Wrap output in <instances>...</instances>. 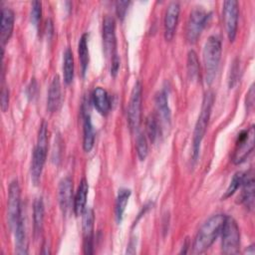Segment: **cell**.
Listing matches in <instances>:
<instances>
[{"label": "cell", "instance_id": "ac0fdd59", "mask_svg": "<svg viewBox=\"0 0 255 255\" xmlns=\"http://www.w3.org/2000/svg\"><path fill=\"white\" fill-rule=\"evenodd\" d=\"M92 101H93V104H94L95 108L97 109V111L104 116H106L112 108L111 98H110L108 92L105 89H103L102 87H97L93 91Z\"/></svg>", "mask_w": 255, "mask_h": 255}, {"label": "cell", "instance_id": "5bb4252c", "mask_svg": "<svg viewBox=\"0 0 255 255\" xmlns=\"http://www.w3.org/2000/svg\"><path fill=\"white\" fill-rule=\"evenodd\" d=\"M242 192L240 195V201L250 210L254 206V176L253 170L250 169L243 173L242 179Z\"/></svg>", "mask_w": 255, "mask_h": 255}, {"label": "cell", "instance_id": "603a6c76", "mask_svg": "<svg viewBox=\"0 0 255 255\" xmlns=\"http://www.w3.org/2000/svg\"><path fill=\"white\" fill-rule=\"evenodd\" d=\"M130 189L128 188H121L119 190L117 200H116V207H115V213H116V220L118 223H121L128 198L130 196Z\"/></svg>", "mask_w": 255, "mask_h": 255}, {"label": "cell", "instance_id": "7c38bea8", "mask_svg": "<svg viewBox=\"0 0 255 255\" xmlns=\"http://www.w3.org/2000/svg\"><path fill=\"white\" fill-rule=\"evenodd\" d=\"M180 6L176 1L170 2L165 10L164 14V37L167 41H170L175 33L178 18H179Z\"/></svg>", "mask_w": 255, "mask_h": 255}, {"label": "cell", "instance_id": "9a60e30c", "mask_svg": "<svg viewBox=\"0 0 255 255\" xmlns=\"http://www.w3.org/2000/svg\"><path fill=\"white\" fill-rule=\"evenodd\" d=\"M47 156V150L40 148L38 146H35L33 155H32V161H31V179L35 185L39 184L42 170L44 167V163L46 161Z\"/></svg>", "mask_w": 255, "mask_h": 255}, {"label": "cell", "instance_id": "484cf974", "mask_svg": "<svg viewBox=\"0 0 255 255\" xmlns=\"http://www.w3.org/2000/svg\"><path fill=\"white\" fill-rule=\"evenodd\" d=\"M63 76L64 82L70 84L74 78V57L70 48H67L64 52V62H63Z\"/></svg>", "mask_w": 255, "mask_h": 255}, {"label": "cell", "instance_id": "8d00e7d4", "mask_svg": "<svg viewBox=\"0 0 255 255\" xmlns=\"http://www.w3.org/2000/svg\"><path fill=\"white\" fill-rule=\"evenodd\" d=\"M36 92H37V82L35 81V79H33L27 88V95L30 99H33L36 95Z\"/></svg>", "mask_w": 255, "mask_h": 255}, {"label": "cell", "instance_id": "d4e9b609", "mask_svg": "<svg viewBox=\"0 0 255 255\" xmlns=\"http://www.w3.org/2000/svg\"><path fill=\"white\" fill-rule=\"evenodd\" d=\"M78 53L79 60L81 64L82 75L85 76L88 65H89V49H88V35L85 33L81 36L78 44Z\"/></svg>", "mask_w": 255, "mask_h": 255}, {"label": "cell", "instance_id": "836d02e7", "mask_svg": "<svg viewBox=\"0 0 255 255\" xmlns=\"http://www.w3.org/2000/svg\"><path fill=\"white\" fill-rule=\"evenodd\" d=\"M9 107V91L5 87L2 88L1 91V109L5 112Z\"/></svg>", "mask_w": 255, "mask_h": 255}, {"label": "cell", "instance_id": "4fadbf2b", "mask_svg": "<svg viewBox=\"0 0 255 255\" xmlns=\"http://www.w3.org/2000/svg\"><path fill=\"white\" fill-rule=\"evenodd\" d=\"M58 199L63 213H67L72 205L73 180L70 176L61 179L58 187Z\"/></svg>", "mask_w": 255, "mask_h": 255}, {"label": "cell", "instance_id": "4316f807", "mask_svg": "<svg viewBox=\"0 0 255 255\" xmlns=\"http://www.w3.org/2000/svg\"><path fill=\"white\" fill-rule=\"evenodd\" d=\"M187 74L190 80H195L199 75V61L193 50H190L187 54Z\"/></svg>", "mask_w": 255, "mask_h": 255}, {"label": "cell", "instance_id": "2e32d148", "mask_svg": "<svg viewBox=\"0 0 255 255\" xmlns=\"http://www.w3.org/2000/svg\"><path fill=\"white\" fill-rule=\"evenodd\" d=\"M15 15L12 9L4 7L1 10V30H0V40L2 47L9 41L13 28H14Z\"/></svg>", "mask_w": 255, "mask_h": 255}, {"label": "cell", "instance_id": "9c48e42d", "mask_svg": "<svg viewBox=\"0 0 255 255\" xmlns=\"http://www.w3.org/2000/svg\"><path fill=\"white\" fill-rule=\"evenodd\" d=\"M239 16V4L236 0H226L223 3V19L226 34L232 42L236 37Z\"/></svg>", "mask_w": 255, "mask_h": 255}, {"label": "cell", "instance_id": "d590c367", "mask_svg": "<svg viewBox=\"0 0 255 255\" xmlns=\"http://www.w3.org/2000/svg\"><path fill=\"white\" fill-rule=\"evenodd\" d=\"M119 68H120V59H119L118 55H115L111 59V74L113 76H116L119 71Z\"/></svg>", "mask_w": 255, "mask_h": 255}, {"label": "cell", "instance_id": "8fae6325", "mask_svg": "<svg viewBox=\"0 0 255 255\" xmlns=\"http://www.w3.org/2000/svg\"><path fill=\"white\" fill-rule=\"evenodd\" d=\"M103 45L105 53L111 59L116 52V21L112 16H106L103 21Z\"/></svg>", "mask_w": 255, "mask_h": 255}, {"label": "cell", "instance_id": "74e56055", "mask_svg": "<svg viewBox=\"0 0 255 255\" xmlns=\"http://www.w3.org/2000/svg\"><path fill=\"white\" fill-rule=\"evenodd\" d=\"M246 252H247V254H254V246L253 245H250L249 246V249L248 250H246Z\"/></svg>", "mask_w": 255, "mask_h": 255}, {"label": "cell", "instance_id": "1f68e13d", "mask_svg": "<svg viewBox=\"0 0 255 255\" xmlns=\"http://www.w3.org/2000/svg\"><path fill=\"white\" fill-rule=\"evenodd\" d=\"M129 1H117L116 2V12L118 17L122 20L126 16V13L128 11Z\"/></svg>", "mask_w": 255, "mask_h": 255}, {"label": "cell", "instance_id": "ba28073f", "mask_svg": "<svg viewBox=\"0 0 255 255\" xmlns=\"http://www.w3.org/2000/svg\"><path fill=\"white\" fill-rule=\"evenodd\" d=\"M209 13H207L202 7H195L188 18L185 30V37L189 43H195L200 36L208 18Z\"/></svg>", "mask_w": 255, "mask_h": 255}, {"label": "cell", "instance_id": "f546056e", "mask_svg": "<svg viewBox=\"0 0 255 255\" xmlns=\"http://www.w3.org/2000/svg\"><path fill=\"white\" fill-rule=\"evenodd\" d=\"M242 179H243V172L239 171V172H236L232 178V180L230 181V184L228 185L224 195L222 196V199H225L229 196H231L242 184Z\"/></svg>", "mask_w": 255, "mask_h": 255}, {"label": "cell", "instance_id": "e575fe53", "mask_svg": "<svg viewBox=\"0 0 255 255\" xmlns=\"http://www.w3.org/2000/svg\"><path fill=\"white\" fill-rule=\"evenodd\" d=\"M246 107L247 110H251L254 106V86L252 85L246 95Z\"/></svg>", "mask_w": 255, "mask_h": 255}, {"label": "cell", "instance_id": "44dd1931", "mask_svg": "<svg viewBox=\"0 0 255 255\" xmlns=\"http://www.w3.org/2000/svg\"><path fill=\"white\" fill-rule=\"evenodd\" d=\"M154 103H155L156 112L158 114V118L160 119L161 123L168 126L170 123V110L168 107L167 95L165 91H159L155 95Z\"/></svg>", "mask_w": 255, "mask_h": 255}, {"label": "cell", "instance_id": "83f0119b", "mask_svg": "<svg viewBox=\"0 0 255 255\" xmlns=\"http://www.w3.org/2000/svg\"><path fill=\"white\" fill-rule=\"evenodd\" d=\"M145 130H146V134L149 138V140L151 142H153L158 134V123H157V119L154 116H149L146 119L145 122Z\"/></svg>", "mask_w": 255, "mask_h": 255}, {"label": "cell", "instance_id": "277c9868", "mask_svg": "<svg viewBox=\"0 0 255 255\" xmlns=\"http://www.w3.org/2000/svg\"><path fill=\"white\" fill-rule=\"evenodd\" d=\"M220 233L222 234V252L224 254H237L240 248V231L233 217H225Z\"/></svg>", "mask_w": 255, "mask_h": 255}, {"label": "cell", "instance_id": "52a82bcc", "mask_svg": "<svg viewBox=\"0 0 255 255\" xmlns=\"http://www.w3.org/2000/svg\"><path fill=\"white\" fill-rule=\"evenodd\" d=\"M142 103V86L139 81H136L130 93V98L128 106V123L131 130H136L140 124Z\"/></svg>", "mask_w": 255, "mask_h": 255}, {"label": "cell", "instance_id": "7402d4cb", "mask_svg": "<svg viewBox=\"0 0 255 255\" xmlns=\"http://www.w3.org/2000/svg\"><path fill=\"white\" fill-rule=\"evenodd\" d=\"M83 148L85 151L89 152L95 141V130L92 125V121L89 115H84V126H83Z\"/></svg>", "mask_w": 255, "mask_h": 255}, {"label": "cell", "instance_id": "8992f818", "mask_svg": "<svg viewBox=\"0 0 255 255\" xmlns=\"http://www.w3.org/2000/svg\"><path fill=\"white\" fill-rule=\"evenodd\" d=\"M21 216V190L18 180L14 179L9 185L7 200V218L12 230L16 227Z\"/></svg>", "mask_w": 255, "mask_h": 255}, {"label": "cell", "instance_id": "ffe728a7", "mask_svg": "<svg viewBox=\"0 0 255 255\" xmlns=\"http://www.w3.org/2000/svg\"><path fill=\"white\" fill-rule=\"evenodd\" d=\"M89 192V184L86 178H82L80 181V184L78 186L75 198H74V212L76 215H81L85 208H86V202H87V196Z\"/></svg>", "mask_w": 255, "mask_h": 255}, {"label": "cell", "instance_id": "d6986e66", "mask_svg": "<svg viewBox=\"0 0 255 255\" xmlns=\"http://www.w3.org/2000/svg\"><path fill=\"white\" fill-rule=\"evenodd\" d=\"M14 237H15V252L17 254H27L28 253V241L24 225L23 217L19 219L16 227L14 228Z\"/></svg>", "mask_w": 255, "mask_h": 255}, {"label": "cell", "instance_id": "e0dca14e", "mask_svg": "<svg viewBox=\"0 0 255 255\" xmlns=\"http://www.w3.org/2000/svg\"><path fill=\"white\" fill-rule=\"evenodd\" d=\"M62 104V90L61 82L58 75H56L50 85L48 98H47V109L49 112L54 113L58 111Z\"/></svg>", "mask_w": 255, "mask_h": 255}, {"label": "cell", "instance_id": "30bf717a", "mask_svg": "<svg viewBox=\"0 0 255 255\" xmlns=\"http://www.w3.org/2000/svg\"><path fill=\"white\" fill-rule=\"evenodd\" d=\"M82 230H83V248L85 254L93 253V242H94V211L90 207H86L82 213Z\"/></svg>", "mask_w": 255, "mask_h": 255}, {"label": "cell", "instance_id": "f1b7e54d", "mask_svg": "<svg viewBox=\"0 0 255 255\" xmlns=\"http://www.w3.org/2000/svg\"><path fill=\"white\" fill-rule=\"evenodd\" d=\"M135 148H136V153L137 156L140 160H143L148 151V145H147V140L146 137L143 133H138L135 139Z\"/></svg>", "mask_w": 255, "mask_h": 255}, {"label": "cell", "instance_id": "7a4b0ae2", "mask_svg": "<svg viewBox=\"0 0 255 255\" xmlns=\"http://www.w3.org/2000/svg\"><path fill=\"white\" fill-rule=\"evenodd\" d=\"M221 50L222 48L220 39L215 35L209 36L204 44L202 52L205 82L207 85H210L216 76L219 61L221 58Z\"/></svg>", "mask_w": 255, "mask_h": 255}, {"label": "cell", "instance_id": "4dcf8cb0", "mask_svg": "<svg viewBox=\"0 0 255 255\" xmlns=\"http://www.w3.org/2000/svg\"><path fill=\"white\" fill-rule=\"evenodd\" d=\"M31 22L37 26L42 15V3L40 1H34L31 5Z\"/></svg>", "mask_w": 255, "mask_h": 255}, {"label": "cell", "instance_id": "cb8c5ba5", "mask_svg": "<svg viewBox=\"0 0 255 255\" xmlns=\"http://www.w3.org/2000/svg\"><path fill=\"white\" fill-rule=\"evenodd\" d=\"M45 208L42 197H37L33 204V221H34V230L36 234H40L44 222Z\"/></svg>", "mask_w": 255, "mask_h": 255}, {"label": "cell", "instance_id": "3957f363", "mask_svg": "<svg viewBox=\"0 0 255 255\" xmlns=\"http://www.w3.org/2000/svg\"><path fill=\"white\" fill-rule=\"evenodd\" d=\"M213 101H214V96H213L212 92H210V91L207 92L203 97L201 111H200V114L198 116V119H197V122H196L195 128H194V131H193L192 147H193V158H194V160H196V158L198 156L199 149H200V144H201L202 138L205 134L207 126H208Z\"/></svg>", "mask_w": 255, "mask_h": 255}, {"label": "cell", "instance_id": "5b68a950", "mask_svg": "<svg viewBox=\"0 0 255 255\" xmlns=\"http://www.w3.org/2000/svg\"><path fill=\"white\" fill-rule=\"evenodd\" d=\"M255 142V128L254 126L242 130L236 139L235 147L232 154V161L235 164L242 163L252 152Z\"/></svg>", "mask_w": 255, "mask_h": 255}, {"label": "cell", "instance_id": "d6a6232c", "mask_svg": "<svg viewBox=\"0 0 255 255\" xmlns=\"http://www.w3.org/2000/svg\"><path fill=\"white\" fill-rule=\"evenodd\" d=\"M239 66H238V63L234 62L233 63V66L231 68V71H230V77H229V86L230 88L234 86V84L236 83L237 81V78H238V75H239Z\"/></svg>", "mask_w": 255, "mask_h": 255}, {"label": "cell", "instance_id": "6da1fadb", "mask_svg": "<svg viewBox=\"0 0 255 255\" xmlns=\"http://www.w3.org/2000/svg\"><path fill=\"white\" fill-rule=\"evenodd\" d=\"M225 215L218 213L208 218L199 228L192 245L193 253L200 254L205 252L215 241L221 232Z\"/></svg>", "mask_w": 255, "mask_h": 255}]
</instances>
